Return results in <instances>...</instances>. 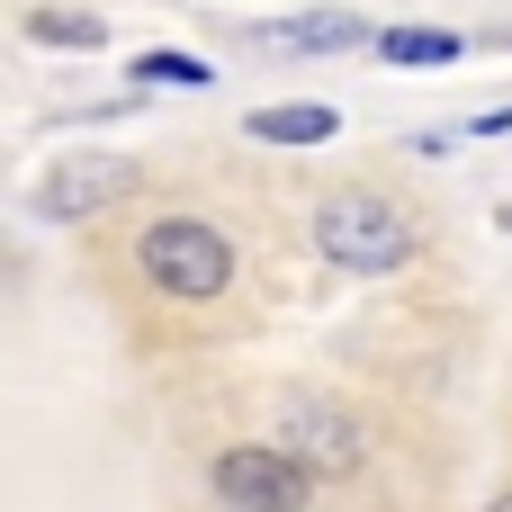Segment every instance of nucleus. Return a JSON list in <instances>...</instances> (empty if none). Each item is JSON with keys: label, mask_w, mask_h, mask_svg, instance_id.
Returning <instances> with one entry per match:
<instances>
[{"label": "nucleus", "mask_w": 512, "mask_h": 512, "mask_svg": "<svg viewBox=\"0 0 512 512\" xmlns=\"http://www.w3.org/2000/svg\"><path fill=\"white\" fill-rule=\"evenodd\" d=\"M477 36H459V27H378V63H396V72H432V63H459Z\"/></svg>", "instance_id": "0eeeda50"}, {"label": "nucleus", "mask_w": 512, "mask_h": 512, "mask_svg": "<svg viewBox=\"0 0 512 512\" xmlns=\"http://www.w3.org/2000/svg\"><path fill=\"white\" fill-rule=\"evenodd\" d=\"M18 27H27V45H54V54H63V45H72V54H99V45H108V18H99V9H63V0H36Z\"/></svg>", "instance_id": "1a4fd4ad"}, {"label": "nucleus", "mask_w": 512, "mask_h": 512, "mask_svg": "<svg viewBox=\"0 0 512 512\" xmlns=\"http://www.w3.org/2000/svg\"><path fill=\"white\" fill-rule=\"evenodd\" d=\"M279 441H288L315 477H360V459H369L360 414H351L342 396H324V387H288V396H279Z\"/></svg>", "instance_id": "20e7f679"}, {"label": "nucleus", "mask_w": 512, "mask_h": 512, "mask_svg": "<svg viewBox=\"0 0 512 512\" xmlns=\"http://www.w3.org/2000/svg\"><path fill=\"white\" fill-rule=\"evenodd\" d=\"M315 486H324V477H315L279 432H270V441H234V450L207 459V495L225 512H306Z\"/></svg>", "instance_id": "7ed1b4c3"}, {"label": "nucleus", "mask_w": 512, "mask_h": 512, "mask_svg": "<svg viewBox=\"0 0 512 512\" xmlns=\"http://www.w3.org/2000/svg\"><path fill=\"white\" fill-rule=\"evenodd\" d=\"M486 512H512V495H495V504H486Z\"/></svg>", "instance_id": "f8f14e48"}, {"label": "nucleus", "mask_w": 512, "mask_h": 512, "mask_svg": "<svg viewBox=\"0 0 512 512\" xmlns=\"http://www.w3.org/2000/svg\"><path fill=\"white\" fill-rule=\"evenodd\" d=\"M252 45H261V54H288V63H315V54H360V45H378V27H369L360 9H288V18H270V27H252Z\"/></svg>", "instance_id": "423d86ee"}, {"label": "nucleus", "mask_w": 512, "mask_h": 512, "mask_svg": "<svg viewBox=\"0 0 512 512\" xmlns=\"http://www.w3.org/2000/svg\"><path fill=\"white\" fill-rule=\"evenodd\" d=\"M126 189H135V162H117V153H72V162H54V171L27 189V216H45V225H81V216L117 207Z\"/></svg>", "instance_id": "39448f33"}, {"label": "nucleus", "mask_w": 512, "mask_h": 512, "mask_svg": "<svg viewBox=\"0 0 512 512\" xmlns=\"http://www.w3.org/2000/svg\"><path fill=\"white\" fill-rule=\"evenodd\" d=\"M243 135H252V144H333L342 117H333L324 99H288V108H252Z\"/></svg>", "instance_id": "6e6552de"}, {"label": "nucleus", "mask_w": 512, "mask_h": 512, "mask_svg": "<svg viewBox=\"0 0 512 512\" xmlns=\"http://www.w3.org/2000/svg\"><path fill=\"white\" fill-rule=\"evenodd\" d=\"M126 81H135V90H207L216 63H207V54H180V45H153V54L126 63Z\"/></svg>", "instance_id": "9d476101"}, {"label": "nucleus", "mask_w": 512, "mask_h": 512, "mask_svg": "<svg viewBox=\"0 0 512 512\" xmlns=\"http://www.w3.org/2000/svg\"><path fill=\"white\" fill-rule=\"evenodd\" d=\"M135 270L144 288H162L171 306H216L234 288V234L207 216H153L135 234Z\"/></svg>", "instance_id": "f03ea898"}, {"label": "nucleus", "mask_w": 512, "mask_h": 512, "mask_svg": "<svg viewBox=\"0 0 512 512\" xmlns=\"http://www.w3.org/2000/svg\"><path fill=\"white\" fill-rule=\"evenodd\" d=\"M468 135H512V99H504V108H477V117H468Z\"/></svg>", "instance_id": "9b49d317"}, {"label": "nucleus", "mask_w": 512, "mask_h": 512, "mask_svg": "<svg viewBox=\"0 0 512 512\" xmlns=\"http://www.w3.org/2000/svg\"><path fill=\"white\" fill-rule=\"evenodd\" d=\"M315 252L333 261V270H351V279H387V270H405L414 261V216L387 198V189H333L324 207H315Z\"/></svg>", "instance_id": "f257e3e1"}]
</instances>
